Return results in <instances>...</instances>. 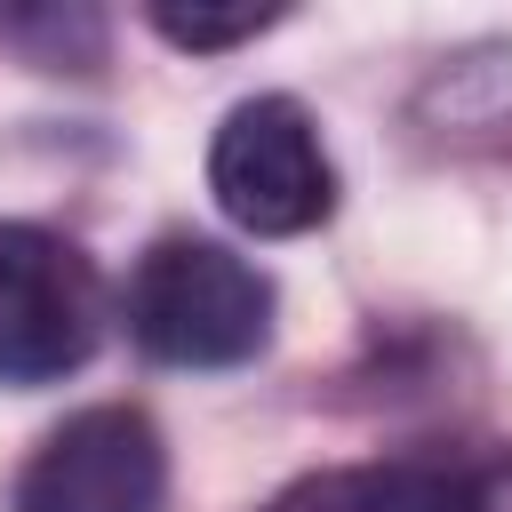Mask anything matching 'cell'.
I'll return each mask as SVG.
<instances>
[{"mask_svg":"<svg viewBox=\"0 0 512 512\" xmlns=\"http://www.w3.org/2000/svg\"><path fill=\"white\" fill-rule=\"evenodd\" d=\"M128 336L168 368H240L272 344V280L200 232H160L120 296Z\"/></svg>","mask_w":512,"mask_h":512,"instance_id":"cell-1","label":"cell"},{"mask_svg":"<svg viewBox=\"0 0 512 512\" xmlns=\"http://www.w3.org/2000/svg\"><path fill=\"white\" fill-rule=\"evenodd\" d=\"M104 280L96 264L24 216H0V384H56L104 344Z\"/></svg>","mask_w":512,"mask_h":512,"instance_id":"cell-2","label":"cell"},{"mask_svg":"<svg viewBox=\"0 0 512 512\" xmlns=\"http://www.w3.org/2000/svg\"><path fill=\"white\" fill-rule=\"evenodd\" d=\"M216 208L256 240H296L336 208V160L296 96H240L208 144Z\"/></svg>","mask_w":512,"mask_h":512,"instance_id":"cell-3","label":"cell"},{"mask_svg":"<svg viewBox=\"0 0 512 512\" xmlns=\"http://www.w3.org/2000/svg\"><path fill=\"white\" fill-rule=\"evenodd\" d=\"M168 448L160 424L128 400L64 416L16 472V512H160Z\"/></svg>","mask_w":512,"mask_h":512,"instance_id":"cell-4","label":"cell"},{"mask_svg":"<svg viewBox=\"0 0 512 512\" xmlns=\"http://www.w3.org/2000/svg\"><path fill=\"white\" fill-rule=\"evenodd\" d=\"M272 512H496L464 464H360L288 488Z\"/></svg>","mask_w":512,"mask_h":512,"instance_id":"cell-5","label":"cell"},{"mask_svg":"<svg viewBox=\"0 0 512 512\" xmlns=\"http://www.w3.org/2000/svg\"><path fill=\"white\" fill-rule=\"evenodd\" d=\"M288 8H256V0H240V8H152V32L168 40V48H192V56H216V48H240V40H256V32H272Z\"/></svg>","mask_w":512,"mask_h":512,"instance_id":"cell-6","label":"cell"}]
</instances>
